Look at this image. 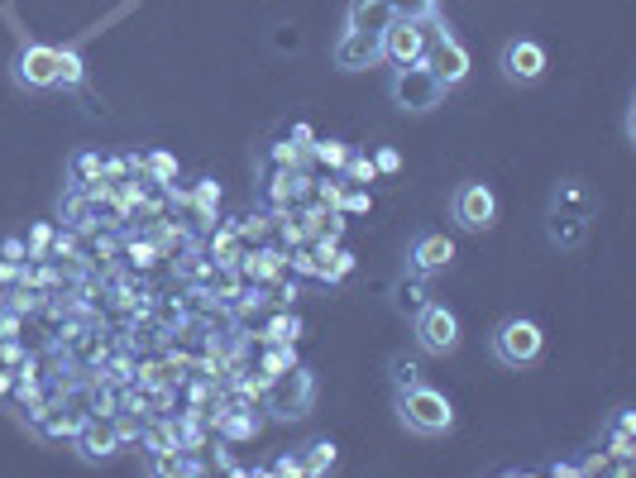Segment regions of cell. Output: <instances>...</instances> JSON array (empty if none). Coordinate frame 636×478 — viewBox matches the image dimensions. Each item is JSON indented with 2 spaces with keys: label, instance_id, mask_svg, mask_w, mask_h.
Returning a JSON list of instances; mask_svg holds the SVG:
<instances>
[{
  "label": "cell",
  "instance_id": "1",
  "mask_svg": "<svg viewBox=\"0 0 636 478\" xmlns=\"http://www.w3.org/2000/svg\"><path fill=\"white\" fill-rule=\"evenodd\" d=\"M593 211H598V196H593L589 182H560V192L550 201V216H546V235L550 244H560V249H579L593 230Z\"/></svg>",
  "mask_w": 636,
  "mask_h": 478
},
{
  "label": "cell",
  "instance_id": "2",
  "mask_svg": "<svg viewBox=\"0 0 636 478\" xmlns=\"http://www.w3.org/2000/svg\"><path fill=\"white\" fill-rule=\"evenodd\" d=\"M397 416L402 426L417 435H445L455 426V407L440 388H426V383H412V388L397 392Z\"/></svg>",
  "mask_w": 636,
  "mask_h": 478
},
{
  "label": "cell",
  "instance_id": "3",
  "mask_svg": "<svg viewBox=\"0 0 636 478\" xmlns=\"http://www.w3.org/2000/svg\"><path fill=\"white\" fill-rule=\"evenodd\" d=\"M311 402H316V373L311 369H287L278 378H268V392H264V412L273 421H297V416L311 412Z\"/></svg>",
  "mask_w": 636,
  "mask_h": 478
},
{
  "label": "cell",
  "instance_id": "4",
  "mask_svg": "<svg viewBox=\"0 0 636 478\" xmlns=\"http://www.w3.org/2000/svg\"><path fill=\"white\" fill-rule=\"evenodd\" d=\"M541 345H546V335L527 316H512V321H503V326L493 330V354H498L503 369H527V364H536Z\"/></svg>",
  "mask_w": 636,
  "mask_h": 478
},
{
  "label": "cell",
  "instance_id": "5",
  "mask_svg": "<svg viewBox=\"0 0 636 478\" xmlns=\"http://www.w3.org/2000/svg\"><path fill=\"white\" fill-rule=\"evenodd\" d=\"M445 82H440L436 72L426 63H407L393 72V101L402 110H412V115H421V110H436L440 101H445Z\"/></svg>",
  "mask_w": 636,
  "mask_h": 478
},
{
  "label": "cell",
  "instance_id": "6",
  "mask_svg": "<svg viewBox=\"0 0 636 478\" xmlns=\"http://www.w3.org/2000/svg\"><path fill=\"white\" fill-rule=\"evenodd\" d=\"M378 48H383V63H393V67L421 63V53H426V29H421V20H402V15H393L388 29L378 34Z\"/></svg>",
  "mask_w": 636,
  "mask_h": 478
},
{
  "label": "cell",
  "instance_id": "7",
  "mask_svg": "<svg viewBox=\"0 0 636 478\" xmlns=\"http://www.w3.org/2000/svg\"><path fill=\"white\" fill-rule=\"evenodd\" d=\"M417 340L426 354H450V349L460 345V316L450 306L426 302L417 311Z\"/></svg>",
  "mask_w": 636,
  "mask_h": 478
},
{
  "label": "cell",
  "instance_id": "8",
  "mask_svg": "<svg viewBox=\"0 0 636 478\" xmlns=\"http://www.w3.org/2000/svg\"><path fill=\"white\" fill-rule=\"evenodd\" d=\"M421 63L431 67V72H436L445 87H460L464 77H469V53H464V44L455 39V34H450V29H445L440 39H431V44H426Z\"/></svg>",
  "mask_w": 636,
  "mask_h": 478
},
{
  "label": "cell",
  "instance_id": "9",
  "mask_svg": "<svg viewBox=\"0 0 636 478\" xmlns=\"http://www.w3.org/2000/svg\"><path fill=\"white\" fill-rule=\"evenodd\" d=\"M455 220L464 230H488L498 220V196L488 182H464L460 196H455Z\"/></svg>",
  "mask_w": 636,
  "mask_h": 478
},
{
  "label": "cell",
  "instance_id": "10",
  "mask_svg": "<svg viewBox=\"0 0 636 478\" xmlns=\"http://www.w3.org/2000/svg\"><path fill=\"white\" fill-rule=\"evenodd\" d=\"M72 445H77V455L87 459V464H101V459L120 455V440H115V426H110V416H87L77 435H72Z\"/></svg>",
  "mask_w": 636,
  "mask_h": 478
},
{
  "label": "cell",
  "instance_id": "11",
  "mask_svg": "<svg viewBox=\"0 0 636 478\" xmlns=\"http://www.w3.org/2000/svg\"><path fill=\"white\" fill-rule=\"evenodd\" d=\"M383 63V48H378V34H364V29H345L335 39V67L345 72H364V67Z\"/></svg>",
  "mask_w": 636,
  "mask_h": 478
},
{
  "label": "cell",
  "instance_id": "12",
  "mask_svg": "<svg viewBox=\"0 0 636 478\" xmlns=\"http://www.w3.org/2000/svg\"><path fill=\"white\" fill-rule=\"evenodd\" d=\"M15 82H20V87H53V82H58V48L29 44L20 58H15Z\"/></svg>",
  "mask_w": 636,
  "mask_h": 478
},
{
  "label": "cell",
  "instance_id": "13",
  "mask_svg": "<svg viewBox=\"0 0 636 478\" xmlns=\"http://www.w3.org/2000/svg\"><path fill=\"white\" fill-rule=\"evenodd\" d=\"M503 72H507V82H536V77L546 72V48L531 44V39H517V44H507Z\"/></svg>",
  "mask_w": 636,
  "mask_h": 478
},
{
  "label": "cell",
  "instance_id": "14",
  "mask_svg": "<svg viewBox=\"0 0 636 478\" xmlns=\"http://www.w3.org/2000/svg\"><path fill=\"white\" fill-rule=\"evenodd\" d=\"M201 249H206V259L225 273V268H240V259H244V249H249V244L235 235V220H225V225H216L211 235H201Z\"/></svg>",
  "mask_w": 636,
  "mask_h": 478
},
{
  "label": "cell",
  "instance_id": "15",
  "mask_svg": "<svg viewBox=\"0 0 636 478\" xmlns=\"http://www.w3.org/2000/svg\"><path fill=\"white\" fill-rule=\"evenodd\" d=\"M264 407H225L216 421V435L220 440H230V445H244V440H254V435L264 431Z\"/></svg>",
  "mask_w": 636,
  "mask_h": 478
},
{
  "label": "cell",
  "instance_id": "16",
  "mask_svg": "<svg viewBox=\"0 0 636 478\" xmlns=\"http://www.w3.org/2000/svg\"><path fill=\"white\" fill-rule=\"evenodd\" d=\"M450 259H455V239L421 235L417 249H412V273H417V278H431V273H440V268H450Z\"/></svg>",
  "mask_w": 636,
  "mask_h": 478
},
{
  "label": "cell",
  "instance_id": "17",
  "mask_svg": "<svg viewBox=\"0 0 636 478\" xmlns=\"http://www.w3.org/2000/svg\"><path fill=\"white\" fill-rule=\"evenodd\" d=\"M302 340V316L292 306H278V316H268L259 335H249V345H297Z\"/></svg>",
  "mask_w": 636,
  "mask_h": 478
},
{
  "label": "cell",
  "instance_id": "18",
  "mask_svg": "<svg viewBox=\"0 0 636 478\" xmlns=\"http://www.w3.org/2000/svg\"><path fill=\"white\" fill-rule=\"evenodd\" d=\"M393 20V10L383 0H350V29H364V34H383Z\"/></svg>",
  "mask_w": 636,
  "mask_h": 478
},
{
  "label": "cell",
  "instance_id": "19",
  "mask_svg": "<svg viewBox=\"0 0 636 478\" xmlns=\"http://www.w3.org/2000/svg\"><path fill=\"white\" fill-rule=\"evenodd\" d=\"M235 235H240L244 244H268V239H278V216H273V211L240 216V220H235Z\"/></svg>",
  "mask_w": 636,
  "mask_h": 478
},
{
  "label": "cell",
  "instance_id": "20",
  "mask_svg": "<svg viewBox=\"0 0 636 478\" xmlns=\"http://www.w3.org/2000/svg\"><path fill=\"white\" fill-rule=\"evenodd\" d=\"M254 369L264 378H278V373L297 369V345H259V364Z\"/></svg>",
  "mask_w": 636,
  "mask_h": 478
},
{
  "label": "cell",
  "instance_id": "21",
  "mask_svg": "<svg viewBox=\"0 0 636 478\" xmlns=\"http://www.w3.org/2000/svg\"><path fill=\"white\" fill-rule=\"evenodd\" d=\"M350 153L354 149H350V144H340V139H316V144H311V163H316V168H326V173H340Z\"/></svg>",
  "mask_w": 636,
  "mask_h": 478
},
{
  "label": "cell",
  "instance_id": "22",
  "mask_svg": "<svg viewBox=\"0 0 636 478\" xmlns=\"http://www.w3.org/2000/svg\"><path fill=\"white\" fill-rule=\"evenodd\" d=\"M82 421H87V416H77V412H67L63 402H58V412L48 416L44 426H39V435H44V440H72V435H77V426H82Z\"/></svg>",
  "mask_w": 636,
  "mask_h": 478
},
{
  "label": "cell",
  "instance_id": "23",
  "mask_svg": "<svg viewBox=\"0 0 636 478\" xmlns=\"http://www.w3.org/2000/svg\"><path fill=\"white\" fill-rule=\"evenodd\" d=\"M345 173H321L316 177V192H311V201L316 206H330V211H340V201H345Z\"/></svg>",
  "mask_w": 636,
  "mask_h": 478
},
{
  "label": "cell",
  "instance_id": "24",
  "mask_svg": "<svg viewBox=\"0 0 636 478\" xmlns=\"http://www.w3.org/2000/svg\"><path fill=\"white\" fill-rule=\"evenodd\" d=\"M335 469V445L330 440H316V445H307V455H302V474L307 478H321Z\"/></svg>",
  "mask_w": 636,
  "mask_h": 478
},
{
  "label": "cell",
  "instance_id": "25",
  "mask_svg": "<svg viewBox=\"0 0 636 478\" xmlns=\"http://www.w3.org/2000/svg\"><path fill=\"white\" fill-rule=\"evenodd\" d=\"M340 173H345V182H350V187H373V182L383 177L378 168H373V158H369V153H350Z\"/></svg>",
  "mask_w": 636,
  "mask_h": 478
},
{
  "label": "cell",
  "instance_id": "26",
  "mask_svg": "<svg viewBox=\"0 0 636 478\" xmlns=\"http://www.w3.org/2000/svg\"><path fill=\"white\" fill-rule=\"evenodd\" d=\"M264 297H268V306H292L297 297H302V283H297V273L287 278V273H278L273 283H264Z\"/></svg>",
  "mask_w": 636,
  "mask_h": 478
},
{
  "label": "cell",
  "instance_id": "27",
  "mask_svg": "<svg viewBox=\"0 0 636 478\" xmlns=\"http://www.w3.org/2000/svg\"><path fill=\"white\" fill-rule=\"evenodd\" d=\"M82 82H87L82 58H77L72 48H58V82H53V87H82Z\"/></svg>",
  "mask_w": 636,
  "mask_h": 478
},
{
  "label": "cell",
  "instance_id": "28",
  "mask_svg": "<svg viewBox=\"0 0 636 478\" xmlns=\"http://www.w3.org/2000/svg\"><path fill=\"white\" fill-rule=\"evenodd\" d=\"M139 168L154 177V182H177V158H173V153H163V149L144 153V158H139Z\"/></svg>",
  "mask_w": 636,
  "mask_h": 478
},
{
  "label": "cell",
  "instance_id": "29",
  "mask_svg": "<svg viewBox=\"0 0 636 478\" xmlns=\"http://www.w3.org/2000/svg\"><path fill=\"white\" fill-rule=\"evenodd\" d=\"M110 426H115V440H120V450H130V445H139V435H144V416L115 412V416H110Z\"/></svg>",
  "mask_w": 636,
  "mask_h": 478
},
{
  "label": "cell",
  "instance_id": "30",
  "mask_svg": "<svg viewBox=\"0 0 636 478\" xmlns=\"http://www.w3.org/2000/svg\"><path fill=\"white\" fill-rule=\"evenodd\" d=\"M397 306H402V311H412V316H417L421 306H426V278H417V273H412V278H407V283L397 287Z\"/></svg>",
  "mask_w": 636,
  "mask_h": 478
},
{
  "label": "cell",
  "instance_id": "31",
  "mask_svg": "<svg viewBox=\"0 0 636 478\" xmlns=\"http://www.w3.org/2000/svg\"><path fill=\"white\" fill-rule=\"evenodd\" d=\"M388 373H393V388H412V383H421V364L417 359H407V354H397L393 364H388Z\"/></svg>",
  "mask_w": 636,
  "mask_h": 478
},
{
  "label": "cell",
  "instance_id": "32",
  "mask_svg": "<svg viewBox=\"0 0 636 478\" xmlns=\"http://www.w3.org/2000/svg\"><path fill=\"white\" fill-rule=\"evenodd\" d=\"M350 273H354V254H350V249H335L330 263L321 268V283H345Z\"/></svg>",
  "mask_w": 636,
  "mask_h": 478
},
{
  "label": "cell",
  "instance_id": "33",
  "mask_svg": "<svg viewBox=\"0 0 636 478\" xmlns=\"http://www.w3.org/2000/svg\"><path fill=\"white\" fill-rule=\"evenodd\" d=\"M53 230L58 225H48V220H39L29 235H24V249H29V259H48V244H53Z\"/></svg>",
  "mask_w": 636,
  "mask_h": 478
},
{
  "label": "cell",
  "instance_id": "34",
  "mask_svg": "<svg viewBox=\"0 0 636 478\" xmlns=\"http://www.w3.org/2000/svg\"><path fill=\"white\" fill-rule=\"evenodd\" d=\"M393 15L402 20H426V15H436V0H383Z\"/></svg>",
  "mask_w": 636,
  "mask_h": 478
},
{
  "label": "cell",
  "instance_id": "35",
  "mask_svg": "<svg viewBox=\"0 0 636 478\" xmlns=\"http://www.w3.org/2000/svg\"><path fill=\"white\" fill-rule=\"evenodd\" d=\"M369 206H373L369 187H345V201H340L345 216H369Z\"/></svg>",
  "mask_w": 636,
  "mask_h": 478
},
{
  "label": "cell",
  "instance_id": "36",
  "mask_svg": "<svg viewBox=\"0 0 636 478\" xmlns=\"http://www.w3.org/2000/svg\"><path fill=\"white\" fill-rule=\"evenodd\" d=\"M24 321L20 311H10V306H0V340H24Z\"/></svg>",
  "mask_w": 636,
  "mask_h": 478
},
{
  "label": "cell",
  "instance_id": "37",
  "mask_svg": "<svg viewBox=\"0 0 636 478\" xmlns=\"http://www.w3.org/2000/svg\"><path fill=\"white\" fill-rule=\"evenodd\" d=\"M608 455H613L617 464H632V459H636V440H632V435H622V431H613V440H608Z\"/></svg>",
  "mask_w": 636,
  "mask_h": 478
},
{
  "label": "cell",
  "instance_id": "38",
  "mask_svg": "<svg viewBox=\"0 0 636 478\" xmlns=\"http://www.w3.org/2000/svg\"><path fill=\"white\" fill-rule=\"evenodd\" d=\"M268 474H278V478H302V455H278L273 464H268Z\"/></svg>",
  "mask_w": 636,
  "mask_h": 478
},
{
  "label": "cell",
  "instance_id": "39",
  "mask_svg": "<svg viewBox=\"0 0 636 478\" xmlns=\"http://www.w3.org/2000/svg\"><path fill=\"white\" fill-rule=\"evenodd\" d=\"M0 259H5V263H29V249H24V239H20V235L0 239Z\"/></svg>",
  "mask_w": 636,
  "mask_h": 478
},
{
  "label": "cell",
  "instance_id": "40",
  "mask_svg": "<svg viewBox=\"0 0 636 478\" xmlns=\"http://www.w3.org/2000/svg\"><path fill=\"white\" fill-rule=\"evenodd\" d=\"M373 168H378V173H397V168H402V153H397V149H378V153H373Z\"/></svg>",
  "mask_w": 636,
  "mask_h": 478
},
{
  "label": "cell",
  "instance_id": "41",
  "mask_svg": "<svg viewBox=\"0 0 636 478\" xmlns=\"http://www.w3.org/2000/svg\"><path fill=\"white\" fill-rule=\"evenodd\" d=\"M292 144L311 153V144H316V134H311V125H292Z\"/></svg>",
  "mask_w": 636,
  "mask_h": 478
},
{
  "label": "cell",
  "instance_id": "42",
  "mask_svg": "<svg viewBox=\"0 0 636 478\" xmlns=\"http://www.w3.org/2000/svg\"><path fill=\"white\" fill-rule=\"evenodd\" d=\"M613 431H622V435H636V412H617Z\"/></svg>",
  "mask_w": 636,
  "mask_h": 478
},
{
  "label": "cell",
  "instance_id": "43",
  "mask_svg": "<svg viewBox=\"0 0 636 478\" xmlns=\"http://www.w3.org/2000/svg\"><path fill=\"white\" fill-rule=\"evenodd\" d=\"M10 392H15V369L0 364V397H10Z\"/></svg>",
  "mask_w": 636,
  "mask_h": 478
},
{
  "label": "cell",
  "instance_id": "44",
  "mask_svg": "<svg viewBox=\"0 0 636 478\" xmlns=\"http://www.w3.org/2000/svg\"><path fill=\"white\" fill-rule=\"evenodd\" d=\"M550 474L555 478H579V464H565V459H560V464H550Z\"/></svg>",
  "mask_w": 636,
  "mask_h": 478
}]
</instances>
